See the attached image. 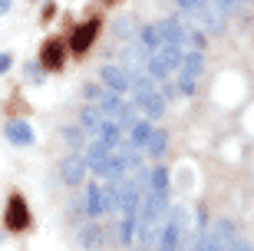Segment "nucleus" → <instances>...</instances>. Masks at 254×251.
Returning <instances> with one entry per match:
<instances>
[{"mask_svg":"<svg viewBox=\"0 0 254 251\" xmlns=\"http://www.w3.org/2000/svg\"><path fill=\"white\" fill-rule=\"evenodd\" d=\"M182 60H185V53H182V47H172V43H165L162 50H155V53L149 56V76H155V80H169L175 70H182Z\"/></svg>","mask_w":254,"mask_h":251,"instance_id":"7ed1b4c3","label":"nucleus"},{"mask_svg":"<svg viewBox=\"0 0 254 251\" xmlns=\"http://www.w3.org/2000/svg\"><path fill=\"white\" fill-rule=\"evenodd\" d=\"M179 7L185 10L191 20H201L211 33H221V30H225V13L215 7V0H179Z\"/></svg>","mask_w":254,"mask_h":251,"instance_id":"f03ea898","label":"nucleus"},{"mask_svg":"<svg viewBox=\"0 0 254 251\" xmlns=\"http://www.w3.org/2000/svg\"><path fill=\"white\" fill-rule=\"evenodd\" d=\"M235 245H238L235 228H231L228 218H221V222L215 225V232H211V235H201V238H198L195 251H231Z\"/></svg>","mask_w":254,"mask_h":251,"instance_id":"39448f33","label":"nucleus"},{"mask_svg":"<svg viewBox=\"0 0 254 251\" xmlns=\"http://www.w3.org/2000/svg\"><path fill=\"white\" fill-rule=\"evenodd\" d=\"M152 132H155V129H152L149 122H142V119H139L135 126H132V136H129V139H132V146H135V149H149Z\"/></svg>","mask_w":254,"mask_h":251,"instance_id":"f3484780","label":"nucleus"},{"mask_svg":"<svg viewBox=\"0 0 254 251\" xmlns=\"http://www.w3.org/2000/svg\"><path fill=\"white\" fill-rule=\"evenodd\" d=\"M7 139L13 142V146H30L33 142V129H30L27 122H7Z\"/></svg>","mask_w":254,"mask_h":251,"instance_id":"4468645a","label":"nucleus"},{"mask_svg":"<svg viewBox=\"0 0 254 251\" xmlns=\"http://www.w3.org/2000/svg\"><path fill=\"white\" fill-rule=\"evenodd\" d=\"M10 63H13V56H10V53H0V73H3V70H10Z\"/></svg>","mask_w":254,"mask_h":251,"instance_id":"bb28decb","label":"nucleus"},{"mask_svg":"<svg viewBox=\"0 0 254 251\" xmlns=\"http://www.w3.org/2000/svg\"><path fill=\"white\" fill-rule=\"evenodd\" d=\"M63 60H66V43L63 40H47L43 43V56H40V63L47 66V70H60L63 66Z\"/></svg>","mask_w":254,"mask_h":251,"instance_id":"ddd939ff","label":"nucleus"},{"mask_svg":"<svg viewBox=\"0 0 254 251\" xmlns=\"http://www.w3.org/2000/svg\"><path fill=\"white\" fill-rule=\"evenodd\" d=\"M79 245H83L86 251L99 248V245H103V232H99V228H96V225H86L83 232H79Z\"/></svg>","mask_w":254,"mask_h":251,"instance_id":"6ab92c4d","label":"nucleus"},{"mask_svg":"<svg viewBox=\"0 0 254 251\" xmlns=\"http://www.w3.org/2000/svg\"><path fill=\"white\" fill-rule=\"evenodd\" d=\"M132 93H135V106H142V112H145L149 119H159L162 112H165V99L155 93L152 80H145V76H132Z\"/></svg>","mask_w":254,"mask_h":251,"instance_id":"20e7f679","label":"nucleus"},{"mask_svg":"<svg viewBox=\"0 0 254 251\" xmlns=\"http://www.w3.org/2000/svg\"><path fill=\"white\" fill-rule=\"evenodd\" d=\"M27 225H30L27 202H23L20 195H13V198L7 202V228H10V232H23Z\"/></svg>","mask_w":254,"mask_h":251,"instance_id":"9b49d317","label":"nucleus"},{"mask_svg":"<svg viewBox=\"0 0 254 251\" xmlns=\"http://www.w3.org/2000/svg\"><path fill=\"white\" fill-rule=\"evenodd\" d=\"M139 40H142V47L149 50V53H155V50H162V47H165V40H162V30H159V23H149V27H142Z\"/></svg>","mask_w":254,"mask_h":251,"instance_id":"2eb2a0df","label":"nucleus"},{"mask_svg":"<svg viewBox=\"0 0 254 251\" xmlns=\"http://www.w3.org/2000/svg\"><path fill=\"white\" fill-rule=\"evenodd\" d=\"M126 33H129V20H119L116 23V37H126Z\"/></svg>","mask_w":254,"mask_h":251,"instance_id":"a878e982","label":"nucleus"},{"mask_svg":"<svg viewBox=\"0 0 254 251\" xmlns=\"http://www.w3.org/2000/svg\"><path fill=\"white\" fill-rule=\"evenodd\" d=\"M231 251H254V248H251V245H248V242H238V245H235V248H231Z\"/></svg>","mask_w":254,"mask_h":251,"instance_id":"cd10ccee","label":"nucleus"},{"mask_svg":"<svg viewBox=\"0 0 254 251\" xmlns=\"http://www.w3.org/2000/svg\"><path fill=\"white\" fill-rule=\"evenodd\" d=\"M165 142H169V139H165V132L155 129V132H152V142H149V152H152V156H162V152H165Z\"/></svg>","mask_w":254,"mask_h":251,"instance_id":"412c9836","label":"nucleus"},{"mask_svg":"<svg viewBox=\"0 0 254 251\" xmlns=\"http://www.w3.org/2000/svg\"><path fill=\"white\" fill-rule=\"evenodd\" d=\"M63 139L69 142V146H79V132L76 129H63Z\"/></svg>","mask_w":254,"mask_h":251,"instance_id":"393cba45","label":"nucleus"},{"mask_svg":"<svg viewBox=\"0 0 254 251\" xmlns=\"http://www.w3.org/2000/svg\"><path fill=\"white\" fill-rule=\"evenodd\" d=\"M123 162H126V168H139V149H135V146H132V149H123Z\"/></svg>","mask_w":254,"mask_h":251,"instance_id":"b1692460","label":"nucleus"},{"mask_svg":"<svg viewBox=\"0 0 254 251\" xmlns=\"http://www.w3.org/2000/svg\"><path fill=\"white\" fill-rule=\"evenodd\" d=\"M99 109L106 112V119H116L119 126H135V109H132L129 102L119 99V93H103V99H99Z\"/></svg>","mask_w":254,"mask_h":251,"instance_id":"423d86ee","label":"nucleus"},{"mask_svg":"<svg viewBox=\"0 0 254 251\" xmlns=\"http://www.w3.org/2000/svg\"><path fill=\"white\" fill-rule=\"evenodd\" d=\"M103 116H106V112L99 109V106H86V109L79 112V122H83L86 132H99V129H103V122H106Z\"/></svg>","mask_w":254,"mask_h":251,"instance_id":"dca6fc26","label":"nucleus"},{"mask_svg":"<svg viewBox=\"0 0 254 251\" xmlns=\"http://www.w3.org/2000/svg\"><path fill=\"white\" fill-rule=\"evenodd\" d=\"M96 33H99V20H86V23H79V27L73 30V37H69V50H73V53H86V50L93 47Z\"/></svg>","mask_w":254,"mask_h":251,"instance_id":"6e6552de","label":"nucleus"},{"mask_svg":"<svg viewBox=\"0 0 254 251\" xmlns=\"http://www.w3.org/2000/svg\"><path fill=\"white\" fill-rule=\"evenodd\" d=\"M86 168H89V162H86V156H69L60 162V178H63L66 185H79L86 178Z\"/></svg>","mask_w":254,"mask_h":251,"instance_id":"1a4fd4ad","label":"nucleus"},{"mask_svg":"<svg viewBox=\"0 0 254 251\" xmlns=\"http://www.w3.org/2000/svg\"><path fill=\"white\" fill-rule=\"evenodd\" d=\"M99 80H103L113 93H126V89H132V73H126L123 66H113L106 63L103 70H99Z\"/></svg>","mask_w":254,"mask_h":251,"instance_id":"9d476101","label":"nucleus"},{"mask_svg":"<svg viewBox=\"0 0 254 251\" xmlns=\"http://www.w3.org/2000/svg\"><path fill=\"white\" fill-rule=\"evenodd\" d=\"M215 7L225 13V17H231V13H238V7H241V0H215Z\"/></svg>","mask_w":254,"mask_h":251,"instance_id":"5701e85b","label":"nucleus"},{"mask_svg":"<svg viewBox=\"0 0 254 251\" xmlns=\"http://www.w3.org/2000/svg\"><path fill=\"white\" fill-rule=\"evenodd\" d=\"M86 212L99 218V215L109 212V195H106V185H86Z\"/></svg>","mask_w":254,"mask_h":251,"instance_id":"f8f14e48","label":"nucleus"},{"mask_svg":"<svg viewBox=\"0 0 254 251\" xmlns=\"http://www.w3.org/2000/svg\"><path fill=\"white\" fill-rule=\"evenodd\" d=\"M99 139H103L106 146H113V149H116V146L123 142V126H119L116 119H106L103 129H99Z\"/></svg>","mask_w":254,"mask_h":251,"instance_id":"a211bd4d","label":"nucleus"},{"mask_svg":"<svg viewBox=\"0 0 254 251\" xmlns=\"http://www.w3.org/2000/svg\"><path fill=\"white\" fill-rule=\"evenodd\" d=\"M10 10V0H0V13H7Z\"/></svg>","mask_w":254,"mask_h":251,"instance_id":"c85d7f7f","label":"nucleus"},{"mask_svg":"<svg viewBox=\"0 0 254 251\" xmlns=\"http://www.w3.org/2000/svg\"><path fill=\"white\" fill-rule=\"evenodd\" d=\"M86 162H89V168H93L96 175H103V178H119L126 172L123 152H113V146H106L103 139L86 149Z\"/></svg>","mask_w":254,"mask_h":251,"instance_id":"f257e3e1","label":"nucleus"},{"mask_svg":"<svg viewBox=\"0 0 254 251\" xmlns=\"http://www.w3.org/2000/svg\"><path fill=\"white\" fill-rule=\"evenodd\" d=\"M152 185H149V192H162V195H169V172L165 168H152V178H149Z\"/></svg>","mask_w":254,"mask_h":251,"instance_id":"aec40b11","label":"nucleus"},{"mask_svg":"<svg viewBox=\"0 0 254 251\" xmlns=\"http://www.w3.org/2000/svg\"><path fill=\"white\" fill-rule=\"evenodd\" d=\"M43 70H47L43 63H27V66H23V73H27L30 83H43Z\"/></svg>","mask_w":254,"mask_h":251,"instance_id":"4be33fe9","label":"nucleus"},{"mask_svg":"<svg viewBox=\"0 0 254 251\" xmlns=\"http://www.w3.org/2000/svg\"><path fill=\"white\" fill-rule=\"evenodd\" d=\"M201 66H205V56H201V50H191V53H185V60H182V73H179V89L185 96L195 93V80L198 73H201Z\"/></svg>","mask_w":254,"mask_h":251,"instance_id":"0eeeda50","label":"nucleus"}]
</instances>
